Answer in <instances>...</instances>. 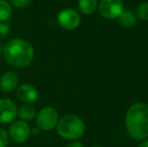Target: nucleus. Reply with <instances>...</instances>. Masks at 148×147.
<instances>
[{"mask_svg":"<svg viewBox=\"0 0 148 147\" xmlns=\"http://www.w3.org/2000/svg\"><path fill=\"white\" fill-rule=\"evenodd\" d=\"M126 129L128 134L136 140L148 138V105L137 102L129 108L126 114Z\"/></svg>","mask_w":148,"mask_h":147,"instance_id":"f03ea898","label":"nucleus"},{"mask_svg":"<svg viewBox=\"0 0 148 147\" xmlns=\"http://www.w3.org/2000/svg\"><path fill=\"white\" fill-rule=\"evenodd\" d=\"M9 137L16 143H23L30 135V128L24 121H15L9 128Z\"/></svg>","mask_w":148,"mask_h":147,"instance_id":"0eeeda50","label":"nucleus"},{"mask_svg":"<svg viewBox=\"0 0 148 147\" xmlns=\"http://www.w3.org/2000/svg\"><path fill=\"white\" fill-rule=\"evenodd\" d=\"M9 141V135L5 129L0 127V147H7Z\"/></svg>","mask_w":148,"mask_h":147,"instance_id":"a211bd4d","label":"nucleus"},{"mask_svg":"<svg viewBox=\"0 0 148 147\" xmlns=\"http://www.w3.org/2000/svg\"><path fill=\"white\" fill-rule=\"evenodd\" d=\"M138 147H148V138L145 139L144 141H142V143H141Z\"/></svg>","mask_w":148,"mask_h":147,"instance_id":"aec40b11","label":"nucleus"},{"mask_svg":"<svg viewBox=\"0 0 148 147\" xmlns=\"http://www.w3.org/2000/svg\"><path fill=\"white\" fill-rule=\"evenodd\" d=\"M13 13L12 6L7 0H0V22H7Z\"/></svg>","mask_w":148,"mask_h":147,"instance_id":"ddd939ff","label":"nucleus"},{"mask_svg":"<svg viewBox=\"0 0 148 147\" xmlns=\"http://www.w3.org/2000/svg\"><path fill=\"white\" fill-rule=\"evenodd\" d=\"M119 22L124 27H132L136 23V18L131 10H123L119 16Z\"/></svg>","mask_w":148,"mask_h":147,"instance_id":"4468645a","label":"nucleus"},{"mask_svg":"<svg viewBox=\"0 0 148 147\" xmlns=\"http://www.w3.org/2000/svg\"><path fill=\"white\" fill-rule=\"evenodd\" d=\"M1 53H2V47H1V45H0V55H1Z\"/></svg>","mask_w":148,"mask_h":147,"instance_id":"412c9836","label":"nucleus"},{"mask_svg":"<svg viewBox=\"0 0 148 147\" xmlns=\"http://www.w3.org/2000/svg\"><path fill=\"white\" fill-rule=\"evenodd\" d=\"M98 10L102 17L107 19L118 18L123 12L122 0H100L98 3Z\"/></svg>","mask_w":148,"mask_h":147,"instance_id":"39448f33","label":"nucleus"},{"mask_svg":"<svg viewBox=\"0 0 148 147\" xmlns=\"http://www.w3.org/2000/svg\"><path fill=\"white\" fill-rule=\"evenodd\" d=\"M32 0H8L9 4L16 8H25L31 3Z\"/></svg>","mask_w":148,"mask_h":147,"instance_id":"f3484780","label":"nucleus"},{"mask_svg":"<svg viewBox=\"0 0 148 147\" xmlns=\"http://www.w3.org/2000/svg\"><path fill=\"white\" fill-rule=\"evenodd\" d=\"M85 123L77 115H66L58 122L57 131L60 137L68 140H78L85 133Z\"/></svg>","mask_w":148,"mask_h":147,"instance_id":"7ed1b4c3","label":"nucleus"},{"mask_svg":"<svg viewBox=\"0 0 148 147\" xmlns=\"http://www.w3.org/2000/svg\"><path fill=\"white\" fill-rule=\"evenodd\" d=\"M16 97L24 104H31L38 98V90L33 85L23 84L16 88Z\"/></svg>","mask_w":148,"mask_h":147,"instance_id":"1a4fd4ad","label":"nucleus"},{"mask_svg":"<svg viewBox=\"0 0 148 147\" xmlns=\"http://www.w3.org/2000/svg\"><path fill=\"white\" fill-rule=\"evenodd\" d=\"M10 24L8 22H0V39L6 38L10 34Z\"/></svg>","mask_w":148,"mask_h":147,"instance_id":"dca6fc26","label":"nucleus"},{"mask_svg":"<svg viewBox=\"0 0 148 147\" xmlns=\"http://www.w3.org/2000/svg\"><path fill=\"white\" fill-rule=\"evenodd\" d=\"M78 7L82 13L90 15V14H93L98 8V1L97 0H79Z\"/></svg>","mask_w":148,"mask_h":147,"instance_id":"f8f14e48","label":"nucleus"},{"mask_svg":"<svg viewBox=\"0 0 148 147\" xmlns=\"http://www.w3.org/2000/svg\"><path fill=\"white\" fill-rule=\"evenodd\" d=\"M66 147H83V143L79 140H74V141L70 142Z\"/></svg>","mask_w":148,"mask_h":147,"instance_id":"6ab92c4d","label":"nucleus"},{"mask_svg":"<svg viewBox=\"0 0 148 147\" xmlns=\"http://www.w3.org/2000/svg\"><path fill=\"white\" fill-rule=\"evenodd\" d=\"M18 117L21 119V121H31L36 117V110L30 104H23L17 111Z\"/></svg>","mask_w":148,"mask_h":147,"instance_id":"9b49d317","label":"nucleus"},{"mask_svg":"<svg viewBox=\"0 0 148 147\" xmlns=\"http://www.w3.org/2000/svg\"><path fill=\"white\" fill-rule=\"evenodd\" d=\"M17 107L12 100L8 98L0 99V123L9 124L17 116Z\"/></svg>","mask_w":148,"mask_h":147,"instance_id":"6e6552de","label":"nucleus"},{"mask_svg":"<svg viewBox=\"0 0 148 147\" xmlns=\"http://www.w3.org/2000/svg\"><path fill=\"white\" fill-rule=\"evenodd\" d=\"M58 23L62 28L66 30H74L80 25L81 16L73 8H64L60 10L57 16Z\"/></svg>","mask_w":148,"mask_h":147,"instance_id":"423d86ee","label":"nucleus"},{"mask_svg":"<svg viewBox=\"0 0 148 147\" xmlns=\"http://www.w3.org/2000/svg\"><path fill=\"white\" fill-rule=\"evenodd\" d=\"M5 61L15 68H25L34 59V49L32 44L24 38H11L2 47Z\"/></svg>","mask_w":148,"mask_h":147,"instance_id":"f257e3e1","label":"nucleus"},{"mask_svg":"<svg viewBox=\"0 0 148 147\" xmlns=\"http://www.w3.org/2000/svg\"><path fill=\"white\" fill-rule=\"evenodd\" d=\"M92 147H102V146H99V145H94V146H92Z\"/></svg>","mask_w":148,"mask_h":147,"instance_id":"4be33fe9","label":"nucleus"},{"mask_svg":"<svg viewBox=\"0 0 148 147\" xmlns=\"http://www.w3.org/2000/svg\"><path fill=\"white\" fill-rule=\"evenodd\" d=\"M137 15L143 20H148V2H143L137 7Z\"/></svg>","mask_w":148,"mask_h":147,"instance_id":"2eb2a0df","label":"nucleus"},{"mask_svg":"<svg viewBox=\"0 0 148 147\" xmlns=\"http://www.w3.org/2000/svg\"><path fill=\"white\" fill-rule=\"evenodd\" d=\"M59 113L53 107H45L36 113V125L42 131H49L57 127Z\"/></svg>","mask_w":148,"mask_h":147,"instance_id":"20e7f679","label":"nucleus"},{"mask_svg":"<svg viewBox=\"0 0 148 147\" xmlns=\"http://www.w3.org/2000/svg\"><path fill=\"white\" fill-rule=\"evenodd\" d=\"M18 82H19V77L15 72H5L0 77V90L4 93L12 92L17 88Z\"/></svg>","mask_w":148,"mask_h":147,"instance_id":"9d476101","label":"nucleus"}]
</instances>
